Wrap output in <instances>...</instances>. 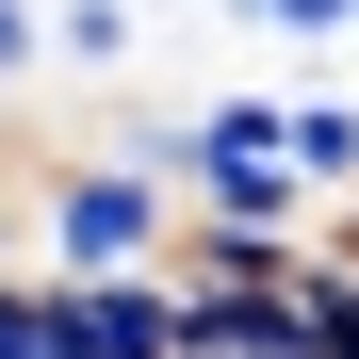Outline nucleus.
I'll use <instances>...</instances> for the list:
<instances>
[{"label": "nucleus", "mask_w": 359, "mask_h": 359, "mask_svg": "<svg viewBox=\"0 0 359 359\" xmlns=\"http://www.w3.org/2000/svg\"><path fill=\"white\" fill-rule=\"evenodd\" d=\"M49 294V343L66 359H180V278H33Z\"/></svg>", "instance_id": "obj_2"}, {"label": "nucleus", "mask_w": 359, "mask_h": 359, "mask_svg": "<svg viewBox=\"0 0 359 359\" xmlns=\"http://www.w3.org/2000/svg\"><path fill=\"white\" fill-rule=\"evenodd\" d=\"M147 0H49V66H131Z\"/></svg>", "instance_id": "obj_4"}, {"label": "nucleus", "mask_w": 359, "mask_h": 359, "mask_svg": "<svg viewBox=\"0 0 359 359\" xmlns=\"http://www.w3.org/2000/svg\"><path fill=\"white\" fill-rule=\"evenodd\" d=\"M49 66V17H33V0H0V82H33Z\"/></svg>", "instance_id": "obj_6"}, {"label": "nucleus", "mask_w": 359, "mask_h": 359, "mask_svg": "<svg viewBox=\"0 0 359 359\" xmlns=\"http://www.w3.org/2000/svg\"><path fill=\"white\" fill-rule=\"evenodd\" d=\"M278 147H294V180H311V212H343V196H359V98L278 82Z\"/></svg>", "instance_id": "obj_3"}, {"label": "nucleus", "mask_w": 359, "mask_h": 359, "mask_svg": "<svg viewBox=\"0 0 359 359\" xmlns=\"http://www.w3.org/2000/svg\"><path fill=\"white\" fill-rule=\"evenodd\" d=\"M245 33H278V49H343L359 33V0H229Z\"/></svg>", "instance_id": "obj_5"}, {"label": "nucleus", "mask_w": 359, "mask_h": 359, "mask_svg": "<svg viewBox=\"0 0 359 359\" xmlns=\"http://www.w3.org/2000/svg\"><path fill=\"white\" fill-rule=\"evenodd\" d=\"M180 245V180H147L131 147H82L33 180V278H147Z\"/></svg>", "instance_id": "obj_1"}, {"label": "nucleus", "mask_w": 359, "mask_h": 359, "mask_svg": "<svg viewBox=\"0 0 359 359\" xmlns=\"http://www.w3.org/2000/svg\"><path fill=\"white\" fill-rule=\"evenodd\" d=\"M163 17H229V0H163Z\"/></svg>", "instance_id": "obj_7"}]
</instances>
